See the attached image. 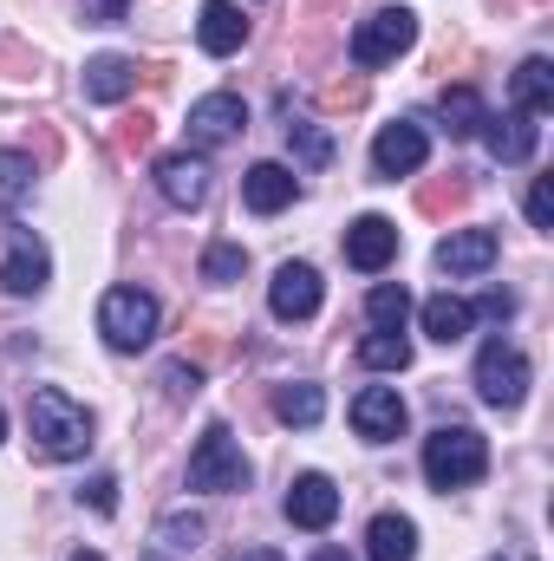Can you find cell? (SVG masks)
Listing matches in <instances>:
<instances>
[{
	"label": "cell",
	"instance_id": "obj_10",
	"mask_svg": "<svg viewBox=\"0 0 554 561\" xmlns=\"http://www.w3.org/2000/svg\"><path fill=\"white\" fill-rule=\"evenodd\" d=\"M157 190H163L170 209H203V203H209V163H203V150H170V157H157Z\"/></svg>",
	"mask_w": 554,
	"mask_h": 561
},
{
	"label": "cell",
	"instance_id": "obj_3",
	"mask_svg": "<svg viewBox=\"0 0 554 561\" xmlns=\"http://www.w3.org/2000/svg\"><path fill=\"white\" fill-rule=\"evenodd\" d=\"M189 490H209V496L249 490V457H242V444H235L229 424H209L196 437V450H189Z\"/></svg>",
	"mask_w": 554,
	"mask_h": 561
},
{
	"label": "cell",
	"instance_id": "obj_14",
	"mask_svg": "<svg viewBox=\"0 0 554 561\" xmlns=\"http://www.w3.org/2000/svg\"><path fill=\"white\" fill-rule=\"evenodd\" d=\"M346 262H353L359 275H385V268L399 262V222H392V216H359V222L346 229Z\"/></svg>",
	"mask_w": 554,
	"mask_h": 561
},
{
	"label": "cell",
	"instance_id": "obj_24",
	"mask_svg": "<svg viewBox=\"0 0 554 561\" xmlns=\"http://www.w3.org/2000/svg\"><path fill=\"white\" fill-rule=\"evenodd\" d=\"M437 118H443L450 138H476V125H483V99H476V85H450V92L437 99Z\"/></svg>",
	"mask_w": 554,
	"mask_h": 561
},
{
	"label": "cell",
	"instance_id": "obj_30",
	"mask_svg": "<svg viewBox=\"0 0 554 561\" xmlns=\"http://www.w3.org/2000/svg\"><path fill=\"white\" fill-rule=\"evenodd\" d=\"M287 144H293V150H300V163H307V170H320V163H326V157H333V144L320 138V131H313V125H287Z\"/></svg>",
	"mask_w": 554,
	"mask_h": 561
},
{
	"label": "cell",
	"instance_id": "obj_15",
	"mask_svg": "<svg viewBox=\"0 0 554 561\" xmlns=\"http://www.w3.org/2000/svg\"><path fill=\"white\" fill-rule=\"evenodd\" d=\"M287 523L293 529H333V516H339V490H333V477H320V470H307V477H293L287 483Z\"/></svg>",
	"mask_w": 554,
	"mask_h": 561
},
{
	"label": "cell",
	"instance_id": "obj_19",
	"mask_svg": "<svg viewBox=\"0 0 554 561\" xmlns=\"http://www.w3.org/2000/svg\"><path fill=\"white\" fill-rule=\"evenodd\" d=\"M131 92H138V59H125V53L85 59V99H92V105H118V99H131Z\"/></svg>",
	"mask_w": 554,
	"mask_h": 561
},
{
	"label": "cell",
	"instance_id": "obj_8",
	"mask_svg": "<svg viewBox=\"0 0 554 561\" xmlns=\"http://www.w3.org/2000/svg\"><path fill=\"white\" fill-rule=\"evenodd\" d=\"M320 300H326V287H320V268H307V262H280L275 280H268V313L275 320H313Z\"/></svg>",
	"mask_w": 554,
	"mask_h": 561
},
{
	"label": "cell",
	"instance_id": "obj_7",
	"mask_svg": "<svg viewBox=\"0 0 554 561\" xmlns=\"http://www.w3.org/2000/svg\"><path fill=\"white\" fill-rule=\"evenodd\" d=\"M424 157H430V138H424V125H417V118H392V125H379V138H372V170H379L385 183L417 176V170H424Z\"/></svg>",
	"mask_w": 554,
	"mask_h": 561
},
{
	"label": "cell",
	"instance_id": "obj_27",
	"mask_svg": "<svg viewBox=\"0 0 554 561\" xmlns=\"http://www.w3.org/2000/svg\"><path fill=\"white\" fill-rule=\"evenodd\" d=\"M203 536H209V523L189 516V510H170V516L157 523V549H163V556H196Z\"/></svg>",
	"mask_w": 554,
	"mask_h": 561
},
{
	"label": "cell",
	"instance_id": "obj_16",
	"mask_svg": "<svg viewBox=\"0 0 554 561\" xmlns=\"http://www.w3.org/2000/svg\"><path fill=\"white\" fill-rule=\"evenodd\" d=\"M249 131V105L235 99V92H209V99H196L189 105V144H229Z\"/></svg>",
	"mask_w": 554,
	"mask_h": 561
},
{
	"label": "cell",
	"instance_id": "obj_25",
	"mask_svg": "<svg viewBox=\"0 0 554 561\" xmlns=\"http://www.w3.org/2000/svg\"><path fill=\"white\" fill-rule=\"evenodd\" d=\"M366 320H372L379 333H405V320H412V294H405L399 280H379V287L366 294Z\"/></svg>",
	"mask_w": 554,
	"mask_h": 561
},
{
	"label": "cell",
	"instance_id": "obj_33",
	"mask_svg": "<svg viewBox=\"0 0 554 561\" xmlns=\"http://www.w3.org/2000/svg\"><path fill=\"white\" fill-rule=\"evenodd\" d=\"M529 222H535L542 236L554 229V183L549 176H535V190H529Z\"/></svg>",
	"mask_w": 554,
	"mask_h": 561
},
{
	"label": "cell",
	"instance_id": "obj_31",
	"mask_svg": "<svg viewBox=\"0 0 554 561\" xmlns=\"http://www.w3.org/2000/svg\"><path fill=\"white\" fill-rule=\"evenodd\" d=\"M79 503H92L99 516H118V477H112V470H99V477L79 490Z\"/></svg>",
	"mask_w": 554,
	"mask_h": 561
},
{
	"label": "cell",
	"instance_id": "obj_20",
	"mask_svg": "<svg viewBox=\"0 0 554 561\" xmlns=\"http://www.w3.org/2000/svg\"><path fill=\"white\" fill-rule=\"evenodd\" d=\"M417 320H424V333H430L437 346H457V340H470V327H476L470 300H457V294H430V300L417 307Z\"/></svg>",
	"mask_w": 554,
	"mask_h": 561
},
{
	"label": "cell",
	"instance_id": "obj_40",
	"mask_svg": "<svg viewBox=\"0 0 554 561\" xmlns=\"http://www.w3.org/2000/svg\"><path fill=\"white\" fill-rule=\"evenodd\" d=\"M0 437H7V412H0Z\"/></svg>",
	"mask_w": 554,
	"mask_h": 561
},
{
	"label": "cell",
	"instance_id": "obj_4",
	"mask_svg": "<svg viewBox=\"0 0 554 561\" xmlns=\"http://www.w3.org/2000/svg\"><path fill=\"white\" fill-rule=\"evenodd\" d=\"M157 320H163V307H157V294H143V287H105V300H99V333H105V346H118V353H138L157 340Z\"/></svg>",
	"mask_w": 554,
	"mask_h": 561
},
{
	"label": "cell",
	"instance_id": "obj_39",
	"mask_svg": "<svg viewBox=\"0 0 554 561\" xmlns=\"http://www.w3.org/2000/svg\"><path fill=\"white\" fill-rule=\"evenodd\" d=\"M489 561H522V556H489Z\"/></svg>",
	"mask_w": 554,
	"mask_h": 561
},
{
	"label": "cell",
	"instance_id": "obj_6",
	"mask_svg": "<svg viewBox=\"0 0 554 561\" xmlns=\"http://www.w3.org/2000/svg\"><path fill=\"white\" fill-rule=\"evenodd\" d=\"M529 359H522V346H509V340H489L483 353H476V399L483 405H496V412H516L522 399H529Z\"/></svg>",
	"mask_w": 554,
	"mask_h": 561
},
{
	"label": "cell",
	"instance_id": "obj_37",
	"mask_svg": "<svg viewBox=\"0 0 554 561\" xmlns=\"http://www.w3.org/2000/svg\"><path fill=\"white\" fill-rule=\"evenodd\" d=\"M72 561H105V556H99V549H79V556H72Z\"/></svg>",
	"mask_w": 554,
	"mask_h": 561
},
{
	"label": "cell",
	"instance_id": "obj_18",
	"mask_svg": "<svg viewBox=\"0 0 554 561\" xmlns=\"http://www.w3.org/2000/svg\"><path fill=\"white\" fill-rule=\"evenodd\" d=\"M293 196H300V176H293L287 163H255V170L242 176V203H249L255 216H280Z\"/></svg>",
	"mask_w": 554,
	"mask_h": 561
},
{
	"label": "cell",
	"instance_id": "obj_13",
	"mask_svg": "<svg viewBox=\"0 0 554 561\" xmlns=\"http://www.w3.org/2000/svg\"><path fill=\"white\" fill-rule=\"evenodd\" d=\"M476 138L489 144V157L496 163H529L535 157V144H542V125L529 118V112H483V125H476Z\"/></svg>",
	"mask_w": 554,
	"mask_h": 561
},
{
	"label": "cell",
	"instance_id": "obj_35",
	"mask_svg": "<svg viewBox=\"0 0 554 561\" xmlns=\"http://www.w3.org/2000/svg\"><path fill=\"white\" fill-rule=\"evenodd\" d=\"M470 313H489V320H509V313H516V294H509V287H489V294H483V300H476Z\"/></svg>",
	"mask_w": 554,
	"mask_h": 561
},
{
	"label": "cell",
	"instance_id": "obj_12",
	"mask_svg": "<svg viewBox=\"0 0 554 561\" xmlns=\"http://www.w3.org/2000/svg\"><path fill=\"white\" fill-rule=\"evenodd\" d=\"M496 255H503L496 229H450V236L437 242V268H443L450 280L489 275V268H496Z\"/></svg>",
	"mask_w": 554,
	"mask_h": 561
},
{
	"label": "cell",
	"instance_id": "obj_11",
	"mask_svg": "<svg viewBox=\"0 0 554 561\" xmlns=\"http://www.w3.org/2000/svg\"><path fill=\"white\" fill-rule=\"evenodd\" d=\"M46 280H53V255H46V242H39L33 229H13L7 262H0V287H7L13 300H26V294H39Z\"/></svg>",
	"mask_w": 554,
	"mask_h": 561
},
{
	"label": "cell",
	"instance_id": "obj_26",
	"mask_svg": "<svg viewBox=\"0 0 554 561\" xmlns=\"http://www.w3.org/2000/svg\"><path fill=\"white\" fill-rule=\"evenodd\" d=\"M359 366H372V373H405L412 366V333H366L359 340Z\"/></svg>",
	"mask_w": 554,
	"mask_h": 561
},
{
	"label": "cell",
	"instance_id": "obj_2",
	"mask_svg": "<svg viewBox=\"0 0 554 561\" xmlns=\"http://www.w3.org/2000/svg\"><path fill=\"white\" fill-rule=\"evenodd\" d=\"M483 470H489V444H483V431H470V424H437L430 437H424V483L430 490H470V483H483Z\"/></svg>",
	"mask_w": 554,
	"mask_h": 561
},
{
	"label": "cell",
	"instance_id": "obj_29",
	"mask_svg": "<svg viewBox=\"0 0 554 561\" xmlns=\"http://www.w3.org/2000/svg\"><path fill=\"white\" fill-rule=\"evenodd\" d=\"M242 268H249V249H242V242H209V249H203V280H209V287L242 280Z\"/></svg>",
	"mask_w": 554,
	"mask_h": 561
},
{
	"label": "cell",
	"instance_id": "obj_9",
	"mask_svg": "<svg viewBox=\"0 0 554 561\" xmlns=\"http://www.w3.org/2000/svg\"><path fill=\"white\" fill-rule=\"evenodd\" d=\"M405 424H412V412H405L399 386H366V392L353 399V431H359L366 444H399Z\"/></svg>",
	"mask_w": 554,
	"mask_h": 561
},
{
	"label": "cell",
	"instance_id": "obj_32",
	"mask_svg": "<svg viewBox=\"0 0 554 561\" xmlns=\"http://www.w3.org/2000/svg\"><path fill=\"white\" fill-rule=\"evenodd\" d=\"M163 386H170V399H196V392H203V373H196L189 359H170V366H163Z\"/></svg>",
	"mask_w": 554,
	"mask_h": 561
},
{
	"label": "cell",
	"instance_id": "obj_17",
	"mask_svg": "<svg viewBox=\"0 0 554 561\" xmlns=\"http://www.w3.org/2000/svg\"><path fill=\"white\" fill-rule=\"evenodd\" d=\"M242 39H249L242 7H235V0H203V13H196V46H203L209 59H229V53H242Z\"/></svg>",
	"mask_w": 554,
	"mask_h": 561
},
{
	"label": "cell",
	"instance_id": "obj_1",
	"mask_svg": "<svg viewBox=\"0 0 554 561\" xmlns=\"http://www.w3.org/2000/svg\"><path fill=\"white\" fill-rule=\"evenodd\" d=\"M26 437L46 463H79L92 450V412L79 399H66L59 386H39L26 399Z\"/></svg>",
	"mask_w": 554,
	"mask_h": 561
},
{
	"label": "cell",
	"instance_id": "obj_34",
	"mask_svg": "<svg viewBox=\"0 0 554 561\" xmlns=\"http://www.w3.org/2000/svg\"><path fill=\"white\" fill-rule=\"evenodd\" d=\"M79 13H85V26H118L131 13V0H79Z\"/></svg>",
	"mask_w": 554,
	"mask_h": 561
},
{
	"label": "cell",
	"instance_id": "obj_38",
	"mask_svg": "<svg viewBox=\"0 0 554 561\" xmlns=\"http://www.w3.org/2000/svg\"><path fill=\"white\" fill-rule=\"evenodd\" d=\"M242 561H280V556H268V549H255V556H242Z\"/></svg>",
	"mask_w": 554,
	"mask_h": 561
},
{
	"label": "cell",
	"instance_id": "obj_5",
	"mask_svg": "<svg viewBox=\"0 0 554 561\" xmlns=\"http://www.w3.org/2000/svg\"><path fill=\"white\" fill-rule=\"evenodd\" d=\"M412 46H417V13L412 7H379L372 20L353 26V66H359V72H379V66H392V59L412 53Z\"/></svg>",
	"mask_w": 554,
	"mask_h": 561
},
{
	"label": "cell",
	"instance_id": "obj_36",
	"mask_svg": "<svg viewBox=\"0 0 554 561\" xmlns=\"http://www.w3.org/2000/svg\"><path fill=\"white\" fill-rule=\"evenodd\" d=\"M307 561H353V556H346V549H333V542H326V549H313V556H307Z\"/></svg>",
	"mask_w": 554,
	"mask_h": 561
},
{
	"label": "cell",
	"instance_id": "obj_22",
	"mask_svg": "<svg viewBox=\"0 0 554 561\" xmlns=\"http://www.w3.org/2000/svg\"><path fill=\"white\" fill-rule=\"evenodd\" d=\"M509 92H516V112H529V118L554 112V66L549 59H522L516 79H509Z\"/></svg>",
	"mask_w": 554,
	"mask_h": 561
},
{
	"label": "cell",
	"instance_id": "obj_21",
	"mask_svg": "<svg viewBox=\"0 0 554 561\" xmlns=\"http://www.w3.org/2000/svg\"><path fill=\"white\" fill-rule=\"evenodd\" d=\"M412 556H417V523L412 516H399V510L372 516V529H366V561H412Z\"/></svg>",
	"mask_w": 554,
	"mask_h": 561
},
{
	"label": "cell",
	"instance_id": "obj_28",
	"mask_svg": "<svg viewBox=\"0 0 554 561\" xmlns=\"http://www.w3.org/2000/svg\"><path fill=\"white\" fill-rule=\"evenodd\" d=\"M33 157L26 150H0V209L13 216V209H26V196H33Z\"/></svg>",
	"mask_w": 554,
	"mask_h": 561
},
{
	"label": "cell",
	"instance_id": "obj_23",
	"mask_svg": "<svg viewBox=\"0 0 554 561\" xmlns=\"http://www.w3.org/2000/svg\"><path fill=\"white\" fill-rule=\"evenodd\" d=\"M320 412H326V392H320V386H307V379H293V386H280V392H275V419L293 424V431L320 424Z\"/></svg>",
	"mask_w": 554,
	"mask_h": 561
}]
</instances>
